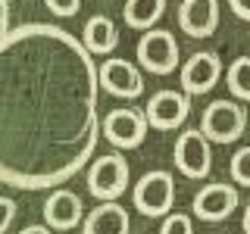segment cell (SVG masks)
Returning a JSON list of instances; mask_svg holds the SVG:
<instances>
[{
  "label": "cell",
  "instance_id": "6da1fadb",
  "mask_svg": "<svg viewBox=\"0 0 250 234\" xmlns=\"http://www.w3.org/2000/svg\"><path fill=\"white\" fill-rule=\"evenodd\" d=\"M97 66L75 35L25 22L0 38V181L50 191L84 169L100 137Z\"/></svg>",
  "mask_w": 250,
  "mask_h": 234
},
{
  "label": "cell",
  "instance_id": "7a4b0ae2",
  "mask_svg": "<svg viewBox=\"0 0 250 234\" xmlns=\"http://www.w3.org/2000/svg\"><path fill=\"white\" fill-rule=\"evenodd\" d=\"M200 131L209 144H234L247 131V109L234 100H213L200 116Z\"/></svg>",
  "mask_w": 250,
  "mask_h": 234
},
{
  "label": "cell",
  "instance_id": "3957f363",
  "mask_svg": "<svg viewBox=\"0 0 250 234\" xmlns=\"http://www.w3.org/2000/svg\"><path fill=\"white\" fill-rule=\"evenodd\" d=\"M131 200H135V209L150 218L169 215V209L175 206V178L166 169H153L147 175H141V181L131 191Z\"/></svg>",
  "mask_w": 250,
  "mask_h": 234
},
{
  "label": "cell",
  "instance_id": "277c9868",
  "mask_svg": "<svg viewBox=\"0 0 250 234\" xmlns=\"http://www.w3.org/2000/svg\"><path fill=\"white\" fill-rule=\"evenodd\" d=\"M128 159L119 153H106L100 156L97 162L88 169V191L91 197H97L100 203H109V200H119L125 191H128Z\"/></svg>",
  "mask_w": 250,
  "mask_h": 234
},
{
  "label": "cell",
  "instance_id": "5b68a950",
  "mask_svg": "<svg viewBox=\"0 0 250 234\" xmlns=\"http://www.w3.org/2000/svg\"><path fill=\"white\" fill-rule=\"evenodd\" d=\"M172 159H175V169L182 172L185 178H200L209 175L213 169V150H209V140L203 137L200 128H185L175 140V150H172Z\"/></svg>",
  "mask_w": 250,
  "mask_h": 234
},
{
  "label": "cell",
  "instance_id": "8992f818",
  "mask_svg": "<svg viewBox=\"0 0 250 234\" xmlns=\"http://www.w3.org/2000/svg\"><path fill=\"white\" fill-rule=\"evenodd\" d=\"M147 116L135 106H125V109H113V113L104 116L100 122V135H104L113 147L119 150H135V147L144 144L147 137Z\"/></svg>",
  "mask_w": 250,
  "mask_h": 234
},
{
  "label": "cell",
  "instance_id": "52a82bcc",
  "mask_svg": "<svg viewBox=\"0 0 250 234\" xmlns=\"http://www.w3.org/2000/svg\"><path fill=\"white\" fill-rule=\"evenodd\" d=\"M138 59L147 72L153 75H169L178 69V41L166 28H150L138 41Z\"/></svg>",
  "mask_w": 250,
  "mask_h": 234
},
{
  "label": "cell",
  "instance_id": "ba28073f",
  "mask_svg": "<svg viewBox=\"0 0 250 234\" xmlns=\"http://www.w3.org/2000/svg\"><path fill=\"white\" fill-rule=\"evenodd\" d=\"M147 125L156 131H175L182 128L185 119L191 116V97L182 91H156L150 100H147Z\"/></svg>",
  "mask_w": 250,
  "mask_h": 234
},
{
  "label": "cell",
  "instance_id": "9c48e42d",
  "mask_svg": "<svg viewBox=\"0 0 250 234\" xmlns=\"http://www.w3.org/2000/svg\"><path fill=\"white\" fill-rule=\"evenodd\" d=\"M182 94L188 97H200V94L213 91L216 81L222 78V59L213 50H197L191 53V59L182 62Z\"/></svg>",
  "mask_w": 250,
  "mask_h": 234
},
{
  "label": "cell",
  "instance_id": "30bf717a",
  "mask_svg": "<svg viewBox=\"0 0 250 234\" xmlns=\"http://www.w3.org/2000/svg\"><path fill=\"white\" fill-rule=\"evenodd\" d=\"M238 203H241L238 187L216 181V184H207V187H200V191L194 194L191 213L197 218H203V222H225V218L238 209Z\"/></svg>",
  "mask_w": 250,
  "mask_h": 234
},
{
  "label": "cell",
  "instance_id": "8fae6325",
  "mask_svg": "<svg viewBox=\"0 0 250 234\" xmlns=\"http://www.w3.org/2000/svg\"><path fill=\"white\" fill-rule=\"evenodd\" d=\"M97 81L100 88L109 91L113 97H125V100H135L144 94V75L135 62L128 59H104V66L97 69Z\"/></svg>",
  "mask_w": 250,
  "mask_h": 234
},
{
  "label": "cell",
  "instance_id": "7c38bea8",
  "mask_svg": "<svg viewBox=\"0 0 250 234\" xmlns=\"http://www.w3.org/2000/svg\"><path fill=\"white\" fill-rule=\"evenodd\" d=\"M44 218H47V228H53V231H72L82 225L84 206L78 200V194L66 191V187H53L44 203Z\"/></svg>",
  "mask_w": 250,
  "mask_h": 234
},
{
  "label": "cell",
  "instance_id": "4fadbf2b",
  "mask_svg": "<svg viewBox=\"0 0 250 234\" xmlns=\"http://www.w3.org/2000/svg\"><path fill=\"white\" fill-rule=\"evenodd\" d=\"M178 25L188 38H209L219 28V0H182Z\"/></svg>",
  "mask_w": 250,
  "mask_h": 234
},
{
  "label": "cell",
  "instance_id": "5bb4252c",
  "mask_svg": "<svg viewBox=\"0 0 250 234\" xmlns=\"http://www.w3.org/2000/svg\"><path fill=\"white\" fill-rule=\"evenodd\" d=\"M131 218L116 200L100 203L91 209V215L82 218V234H128Z\"/></svg>",
  "mask_w": 250,
  "mask_h": 234
},
{
  "label": "cell",
  "instance_id": "9a60e30c",
  "mask_svg": "<svg viewBox=\"0 0 250 234\" xmlns=\"http://www.w3.org/2000/svg\"><path fill=\"white\" fill-rule=\"evenodd\" d=\"M119 44V31H116L109 16H91L82 28V47L91 57H109Z\"/></svg>",
  "mask_w": 250,
  "mask_h": 234
},
{
  "label": "cell",
  "instance_id": "2e32d148",
  "mask_svg": "<svg viewBox=\"0 0 250 234\" xmlns=\"http://www.w3.org/2000/svg\"><path fill=\"white\" fill-rule=\"evenodd\" d=\"M125 25L135 31H150L166 13V0H125Z\"/></svg>",
  "mask_w": 250,
  "mask_h": 234
},
{
  "label": "cell",
  "instance_id": "e0dca14e",
  "mask_svg": "<svg viewBox=\"0 0 250 234\" xmlns=\"http://www.w3.org/2000/svg\"><path fill=\"white\" fill-rule=\"evenodd\" d=\"M225 84H229L231 97H238L241 103L250 100V57H238L225 72Z\"/></svg>",
  "mask_w": 250,
  "mask_h": 234
},
{
  "label": "cell",
  "instance_id": "ac0fdd59",
  "mask_svg": "<svg viewBox=\"0 0 250 234\" xmlns=\"http://www.w3.org/2000/svg\"><path fill=\"white\" fill-rule=\"evenodd\" d=\"M229 172H231V181H234V184L250 187V147L234 150L231 162H229Z\"/></svg>",
  "mask_w": 250,
  "mask_h": 234
},
{
  "label": "cell",
  "instance_id": "d6986e66",
  "mask_svg": "<svg viewBox=\"0 0 250 234\" xmlns=\"http://www.w3.org/2000/svg\"><path fill=\"white\" fill-rule=\"evenodd\" d=\"M160 234H194L191 215H185V213H169V215H163Z\"/></svg>",
  "mask_w": 250,
  "mask_h": 234
},
{
  "label": "cell",
  "instance_id": "ffe728a7",
  "mask_svg": "<svg viewBox=\"0 0 250 234\" xmlns=\"http://www.w3.org/2000/svg\"><path fill=\"white\" fill-rule=\"evenodd\" d=\"M44 6L50 10L53 16H75L78 10H82V0H44Z\"/></svg>",
  "mask_w": 250,
  "mask_h": 234
},
{
  "label": "cell",
  "instance_id": "44dd1931",
  "mask_svg": "<svg viewBox=\"0 0 250 234\" xmlns=\"http://www.w3.org/2000/svg\"><path fill=\"white\" fill-rule=\"evenodd\" d=\"M13 222H16V203L10 197H0V234L10 231Z\"/></svg>",
  "mask_w": 250,
  "mask_h": 234
},
{
  "label": "cell",
  "instance_id": "7402d4cb",
  "mask_svg": "<svg viewBox=\"0 0 250 234\" xmlns=\"http://www.w3.org/2000/svg\"><path fill=\"white\" fill-rule=\"evenodd\" d=\"M229 6H231V13L238 16V19L250 22V0H229Z\"/></svg>",
  "mask_w": 250,
  "mask_h": 234
},
{
  "label": "cell",
  "instance_id": "603a6c76",
  "mask_svg": "<svg viewBox=\"0 0 250 234\" xmlns=\"http://www.w3.org/2000/svg\"><path fill=\"white\" fill-rule=\"evenodd\" d=\"M10 0H0V38L6 35V31H10Z\"/></svg>",
  "mask_w": 250,
  "mask_h": 234
},
{
  "label": "cell",
  "instance_id": "cb8c5ba5",
  "mask_svg": "<svg viewBox=\"0 0 250 234\" xmlns=\"http://www.w3.org/2000/svg\"><path fill=\"white\" fill-rule=\"evenodd\" d=\"M19 234H50V228H47V225H28V228H22Z\"/></svg>",
  "mask_w": 250,
  "mask_h": 234
},
{
  "label": "cell",
  "instance_id": "d4e9b609",
  "mask_svg": "<svg viewBox=\"0 0 250 234\" xmlns=\"http://www.w3.org/2000/svg\"><path fill=\"white\" fill-rule=\"evenodd\" d=\"M241 228H244V234H250V203L244 209V218H241Z\"/></svg>",
  "mask_w": 250,
  "mask_h": 234
}]
</instances>
